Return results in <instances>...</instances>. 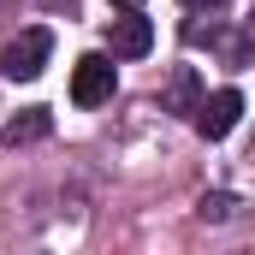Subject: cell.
<instances>
[{
	"mask_svg": "<svg viewBox=\"0 0 255 255\" xmlns=\"http://www.w3.org/2000/svg\"><path fill=\"white\" fill-rule=\"evenodd\" d=\"M48 54H54V36H48V30H18V36L0 48V77L30 83V77H42Z\"/></svg>",
	"mask_w": 255,
	"mask_h": 255,
	"instance_id": "1",
	"label": "cell"
},
{
	"mask_svg": "<svg viewBox=\"0 0 255 255\" xmlns=\"http://www.w3.org/2000/svg\"><path fill=\"white\" fill-rule=\"evenodd\" d=\"M232 208H238V202H232L226 190H208L202 202H196V220H208V226H226V220H232Z\"/></svg>",
	"mask_w": 255,
	"mask_h": 255,
	"instance_id": "7",
	"label": "cell"
},
{
	"mask_svg": "<svg viewBox=\"0 0 255 255\" xmlns=\"http://www.w3.org/2000/svg\"><path fill=\"white\" fill-rule=\"evenodd\" d=\"M107 95H113V65L101 60V54H83L77 71H71V101L77 107H101Z\"/></svg>",
	"mask_w": 255,
	"mask_h": 255,
	"instance_id": "2",
	"label": "cell"
},
{
	"mask_svg": "<svg viewBox=\"0 0 255 255\" xmlns=\"http://www.w3.org/2000/svg\"><path fill=\"white\" fill-rule=\"evenodd\" d=\"M113 6H119V12H142V0H113Z\"/></svg>",
	"mask_w": 255,
	"mask_h": 255,
	"instance_id": "8",
	"label": "cell"
},
{
	"mask_svg": "<svg viewBox=\"0 0 255 255\" xmlns=\"http://www.w3.org/2000/svg\"><path fill=\"white\" fill-rule=\"evenodd\" d=\"M48 130H54V113H48V107H24L18 119L0 125V142H6V148H30V142H42Z\"/></svg>",
	"mask_w": 255,
	"mask_h": 255,
	"instance_id": "5",
	"label": "cell"
},
{
	"mask_svg": "<svg viewBox=\"0 0 255 255\" xmlns=\"http://www.w3.org/2000/svg\"><path fill=\"white\" fill-rule=\"evenodd\" d=\"M244 160H250V172H255V136H250V154H244Z\"/></svg>",
	"mask_w": 255,
	"mask_h": 255,
	"instance_id": "10",
	"label": "cell"
},
{
	"mask_svg": "<svg viewBox=\"0 0 255 255\" xmlns=\"http://www.w3.org/2000/svg\"><path fill=\"white\" fill-rule=\"evenodd\" d=\"M107 42H113V54H119V60H142V54L154 48V24H148L142 12H125V18L107 30Z\"/></svg>",
	"mask_w": 255,
	"mask_h": 255,
	"instance_id": "4",
	"label": "cell"
},
{
	"mask_svg": "<svg viewBox=\"0 0 255 255\" xmlns=\"http://www.w3.org/2000/svg\"><path fill=\"white\" fill-rule=\"evenodd\" d=\"M238 113H244V95H238V89H214V95H202V107H196V130H202L208 142H220L226 130L238 125Z\"/></svg>",
	"mask_w": 255,
	"mask_h": 255,
	"instance_id": "3",
	"label": "cell"
},
{
	"mask_svg": "<svg viewBox=\"0 0 255 255\" xmlns=\"http://www.w3.org/2000/svg\"><path fill=\"white\" fill-rule=\"evenodd\" d=\"M166 113H190L196 119V107H202V77H196V65H178L172 77H166Z\"/></svg>",
	"mask_w": 255,
	"mask_h": 255,
	"instance_id": "6",
	"label": "cell"
},
{
	"mask_svg": "<svg viewBox=\"0 0 255 255\" xmlns=\"http://www.w3.org/2000/svg\"><path fill=\"white\" fill-rule=\"evenodd\" d=\"M184 6H196V12H202V6H220V0H184Z\"/></svg>",
	"mask_w": 255,
	"mask_h": 255,
	"instance_id": "9",
	"label": "cell"
}]
</instances>
